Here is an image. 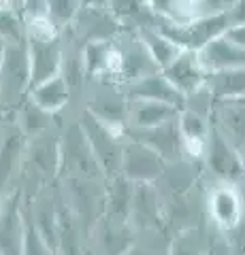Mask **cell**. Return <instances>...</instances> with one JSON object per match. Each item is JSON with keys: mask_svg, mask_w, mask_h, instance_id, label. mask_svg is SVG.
<instances>
[{"mask_svg": "<svg viewBox=\"0 0 245 255\" xmlns=\"http://www.w3.org/2000/svg\"><path fill=\"white\" fill-rule=\"evenodd\" d=\"M28 100H32L38 109H43L45 113L56 117L66 115L73 109V96H70L66 81L60 75L49 79V81L34 85L28 94Z\"/></svg>", "mask_w": 245, "mask_h": 255, "instance_id": "cb8c5ba5", "label": "cell"}, {"mask_svg": "<svg viewBox=\"0 0 245 255\" xmlns=\"http://www.w3.org/2000/svg\"><path fill=\"white\" fill-rule=\"evenodd\" d=\"M139 36H141V41H143L147 53L152 55L156 68L160 70V73H162L164 68H169L171 64L175 62L177 55L181 53L179 47L175 43H171L169 38L164 36L160 30H156V28H152V30H141Z\"/></svg>", "mask_w": 245, "mask_h": 255, "instance_id": "1f68e13d", "label": "cell"}, {"mask_svg": "<svg viewBox=\"0 0 245 255\" xmlns=\"http://www.w3.org/2000/svg\"><path fill=\"white\" fill-rule=\"evenodd\" d=\"M228 17H231V28L245 26V0H233V6L228 9Z\"/></svg>", "mask_w": 245, "mask_h": 255, "instance_id": "d590c367", "label": "cell"}, {"mask_svg": "<svg viewBox=\"0 0 245 255\" xmlns=\"http://www.w3.org/2000/svg\"><path fill=\"white\" fill-rule=\"evenodd\" d=\"M58 189L62 202L75 217L79 230L83 236L96 226L105 215V191L107 179H92V177H60Z\"/></svg>", "mask_w": 245, "mask_h": 255, "instance_id": "7a4b0ae2", "label": "cell"}, {"mask_svg": "<svg viewBox=\"0 0 245 255\" xmlns=\"http://www.w3.org/2000/svg\"><path fill=\"white\" fill-rule=\"evenodd\" d=\"M203 181H205L203 162L186 157L181 162L167 164V168H164L162 177L158 179L156 187L160 189L162 198H175V196L188 194L194 187H199Z\"/></svg>", "mask_w": 245, "mask_h": 255, "instance_id": "ffe728a7", "label": "cell"}, {"mask_svg": "<svg viewBox=\"0 0 245 255\" xmlns=\"http://www.w3.org/2000/svg\"><path fill=\"white\" fill-rule=\"evenodd\" d=\"M126 138H132V140L141 142V145H145L147 149H152L164 164H173V162H181V159H186L184 136H181L177 119H173V122H169V124L158 126V128H154V130L126 132Z\"/></svg>", "mask_w": 245, "mask_h": 255, "instance_id": "2e32d148", "label": "cell"}, {"mask_svg": "<svg viewBox=\"0 0 245 255\" xmlns=\"http://www.w3.org/2000/svg\"><path fill=\"white\" fill-rule=\"evenodd\" d=\"M211 128L226 142L245 151V100H216L211 109Z\"/></svg>", "mask_w": 245, "mask_h": 255, "instance_id": "ac0fdd59", "label": "cell"}, {"mask_svg": "<svg viewBox=\"0 0 245 255\" xmlns=\"http://www.w3.org/2000/svg\"><path fill=\"white\" fill-rule=\"evenodd\" d=\"M23 223H26V247H23V255H58L41 241V236L34 232V228L26 219H23Z\"/></svg>", "mask_w": 245, "mask_h": 255, "instance_id": "836d02e7", "label": "cell"}, {"mask_svg": "<svg viewBox=\"0 0 245 255\" xmlns=\"http://www.w3.org/2000/svg\"><path fill=\"white\" fill-rule=\"evenodd\" d=\"M60 177H92L107 179L88 145L75 111H68L60 132Z\"/></svg>", "mask_w": 245, "mask_h": 255, "instance_id": "5b68a950", "label": "cell"}, {"mask_svg": "<svg viewBox=\"0 0 245 255\" xmlns=\"http://www.w3.org/2000/svg\"><path fill=\"white\" fill-rule=\"evenodd\" d=\"M13 122L17 124L21 134L28 140H32L36 136H41L47 130H51L53 126H58L62 122V117L45 113L43 109H38L32 100H26L23 105L13 113Z\"/></svg>", "mask_w": 245, "mask_h": 255, "instance_id": "83f0119b", "label": "cell"}, {"mask_svg": "<svg viewBox=\"0 0 245 255\" xmlns=\"http://www.w3.org/2000/svg\"><path fill=\"white\" fill-rule=\"evenodd\" d=\"M128 96L126 87L117 83H88L81 100V109L98 119V122L117 134L128 130Z\"/></svg>", "mask_w": 245, "mask_h": 255, "instance_id": "8992f818", "label": "cell"}, {"mask_svg": "<svg viewBox=\"0 0 245 255\" xmlns=\"http://www.w3.org/2000/svg\"><path fill=\"white\" fill-rule=\"evenodd\" d=\"M64 122V115H62ZM62 122L47 130L41 136L28 140L23 166L17 183V191L23 202L32 200L38 194L51 189L60 181V132Z\"/></svg>", "mask_w": 245, "mask_h": 255, "instance_id": "6da1fadb", "label": "cell"}, {"mask_svg": "<svg viewBox=\"0 0 245 255\" xmlns=\"http://www.w3.org/2000/svg\"><path fill=\"white\" fill-rule=\"evenodd\" d=\"M124 32L109 2H81L79 13L64 36L75 41L79 47L94 43H113Z\"/></svg>", "mask_w": 245, "mask_h": 255, "instance_id": "52a82bcc", "label": "cell"}, {"mask_svg": "<svg viewBox=\"0 0 245 255\" xmlns=\"http://www.w3.org/2000/svg\"><path fill=\"white\" fill-rule=\"evenodd\" d=\"M137 241V234L130 223H117L102 217L85 236V253L88 255H126Z\"/></svg>", "mask_w": 245, "mask_h": 255, "instance_id": "9a60e30c", "label": "cell"}, {"mask_svg": "<svg viewBox=\"0 0 245 255\" xmlns=\"http://www.w3.org/2000/svg\"><path fill=\"white\" fill-rule=\"evenodd\" d=\"M4 51H6V43L0 38V64H2V58H4Z\"/></svg>", "mask_w": 245, "mask_h": 255, "instance_id": "74e56055", "label": "cell"}, {"mask_svg": "<svg viewBox=\"0 0 245 255\" xmlns=\"http://www.w3.org/2000/svg\"><path fill=\"white\" fill-rule=\"evenodd\" d=\"M162 75L184 100L188 96L201 92L207 85V79H209L207 70L201 64L199 53L194 51H181L175 58V62L169 68L162 70Z\"/></svg>", "mask_w": 245, "mask_h": 255, "instance_id": "e0dca14e", "label": "cell"}, {"mask_svg": "<svg viewBox=\"0 0 245 255\" xmlns=\"http://www.w3.org/2000/svg\"><path fill=\"white\" fill-rule=\"evenodd\" d=\"M199 58L203 68L207 70V75L245 68V49L235 45L233 41H228L226 36H220L213 43H209L203 51H199Z\"/></svg>", "mask_w": 245, "mask_h": 255, "instance_id": "7402d4cb", "label": "cell"}, {"mask_svg": "<svg viewBox=\"0 0 245 255\" xmlns=\"http://www.w3.org/2000/svg\"><path fill=\"white\" fill-rule=\"evenodd\" d=\"M26 47L30 58V73H32V87L60 75L62 36L53 41H26Z\"/></svg>", "mask_w": 245, "mask_h": 255, "instance_id": "44dd1931", "label": "cell"}, {"mask_svg": "<svg viewBox=\"0 0 245 255\" xmlns=\"http://www.w3.org/2000/svg\"><path fill=\"white\" fill-rule=\"evenodd\" d=\"M245 215V183H213L205 185V219L216 234H228Z\"/></svg>", "mask_w": 245, "mask_h": 255, "instance_id": "277c9868", "label": "cell"}, {"mask_svg": "<svg viewBox=\"0 0 245 255\" xmlns=\"http://www.w3.org/2000/svg\"><path fill=\"white\" fill-rule=\"evenodd\" d=\"M132 194L134 183L126 177L107 179V191H105V219H111L117 223H130V209H132Z\"/></svg>", "mask_w": 245, "mask_h": 255, "instance_id": "484cf974", "label": "cell"}, {"mask_svg": "<svg viewBox=\"0 0 245 255\" xmlns=\"http://www.w3.org/2000/svg\"><path fill=\"white\" fill-rule=\"evenodd\" d=\"M32 90V73L26 43L6 45L2 64H0V115L13 117Z\"/></svg>", "mask_w": 245, "mask_h": 255, "instance_id": "3957f363", "label": "cell"}, {"mask_svg": "<svg viewBox=\"0 0 245 255\" xmlns=\"http://www.w3.org/2000/svg\"><path fill=\"white\" fill-rule=\"evenodd\" d=\"M207 90L213 100H245V68L209 75Z\"/></svg>", "mask_w": 245, "mask_h": 255, "instance_id": "4dcf8cb0", "label": "cell"}, {"mask_svg": "<svg viewBox=\"0 0 245 255\" xmlns=\"http://www.w3.org/2000/svg\"><path fill=\"white\" fill-rule=\"evenodd\" d=\"M117 21L122 23L124 30L141 32L152 30L160 26L158 15L152 11L149 2H139V0H120V2H109Z\"/></svg>", "mask_w": 245, "mask_h": 255, "instance_id": "4316f807", "label": "cell"}, {"mask_svg": "<svg viewBox=\"0 0 245 255\" xmlns=\"http://www.w3.org/2000/svg\"><path fill=\"white\" fill-rule=\"evenodd\" d=\"M213 241V230L209 226L188 230L171 238L167 255H209Z\"/></svg>", "mask_w": 245, "mask_h": 255, "instance_id": "f1b7e54d", "label": "cell"}, {"mask_svg": "<svg viewBox=\"0 0 245 255\" xmlns=\"http://www.w3.org/2000/svg\"><path fill=\"white\" fill-rule=\"evenodd\" d=\"M26 247V223L21 213L19 191L6 196L0 211V255H23Z\"/></svg>", "mask_w": 245, "mask_h": 255, "instance_id": "d6986e66", "label": "cell"}, {"mask_svg": "<svg viewBox=\"0 0 245 255\" xmlns=\"http://www.w3.org/2000/svg\"><path fill=\"white\" fill-rule=\"evenodd\" d=\"M28 138L21 134L13 117H0V198L17 191Z\"/></svg>", "mask_w": 245, "mask_h": 255, "instance_id": "30bf717a", "label": "cell"}, {"mask_svg": "<svg viewBox=\"0 0 245 255\" xmlns=\"http://www.w3.org/2000/svg\"><path fill=\"white\" fill-rule=\"evenodd\" d=\"M0 38L6 45L26 43V21H23L21 2L0 0Z\"/></svg>", "mask_w": 245, "mask_h": 255, "instance_id": "f546056e", "label": "cell"}, {"mask_svg": "<svg viewBox=\"0 0 245 255\" xmlns=\"http://www.w3.org/2000/svg\"><path fill=\"white\" fill-rule=\"evenodd\" d=\"M2 204H4V200H2V198H0V211H2Z\"/></svg>", "mask_w": 245, "mask_h": 255, "instance_id": "f35d334b", "label": "cell"}, {"mask_svg": "<svg viewBox=\"0 0 245 255\" xmlns=\"http://www.w3.org/2000/svg\"><path fill=\"white\" fill-rule=\"evenodd\" d=\"M205 177L213 183H241L243 159L231 142H226L216 130H211L207 147L203 153Z\"/></svg>", "mask_w": 245, "mask_h": 255, "instance_id": "7c38bea8", "label": "cell"}, {"mask_svg": "<svg viewBox=\"0 0 245 255\" xmlns=\"http://www.w3.org/2000/svg\"><path fill=\"white\" fill-rule=\"evenodd\" d=\"M222 238L226 241L228 249H231L233 255H245V215L239 221V226L235 230H231L228 234H222Z\"/></svg>", "mask_w": 245, "mask_h": 255, "instance_id": "e575fe53", "label": "cell"}, {"mask_svg": "<svg viewBox=\"0 0 245 255\" xmlns=\"http://www.w3.org/2000/svg\"><path fill=\"white\" fill-rule=\"evenodd\" d=\"M211 243H213V241H211ZM209 255H213V249H211V251H209Z\"/></svg>", "mask_w": 245, "mask_h": 255, "instance_id": "ab89813d", "label": "cell"}, {"mask_svg": "<svg viewBox=\"0 0 245 255\" xmlns=\"http://www.w3.org/2000/svg\"><path fill=\"white\" fill-rule=\"evenodd\" d=\"M126 96H128V100H154V102H164V105H171L177 109L184 107V98L173 90V85L164 79L162 73L143 77L141 81L128 85L126 87Z\"/></svg>", "mask_w": 245, "mask_h": 255, "instance_id": "d4e9b609", "label": "cell"}, {"mask_svg": "<svg viewBox=\"0 0 245 255\" xmlns=\"http://www.w3.org/2000/svg\"><path fill=\"white\" fill-rule=\"evenodd\" d=\"M75 117H77L79 126H81L85 138H88V145L92 149L94 157H96L102 174H105L107 179L117 177V174H120V166H122V149H124L126 136L105 128L98 119H94L88 111H83V109H77Z\"/></svg>", "mask_w": 245, "mask_h": 255, "instance_id": "ba28073f", "label": "cell"}, {"mask_svg": "<svg viewBox=\"0 0 245 255\" xmlns=\"http://www.w3.org/2000/svg\"><path fill=\"white\" fill-rule=\"evenodd\" d=\"M167 164L158 157L152 149H147L145 145L126 138L124 149H122V166H120V174L126 177L134 185H141V183H149V185H156L158 179L162 177Z\"/></svg>", "mask_w": 245, "mask_h": 255, "instance_id": "5bb4252c", "label": "cell"}, {"mask_svg": "<svg viewBox=\"0 0 245 255\" xmlns=\"http://www.w3.org/2000/svg\"><path fill=\"white\" fill-rule=\"evenodd\" d=\"M156 30H160L171 43H175L181 51H203L209 43L216 38L224 36L231 30V17L226 13L209 15V17H201L194 21H188L184 26H169V23H160Z\"/></svg>", "mask_w": 245, "mask_h": 255, "instance_id": "9c48e42d", "label": "cell"}, {"mask_svg": "<svg viewBox=\"0 0 245 255\" xmlns=\"http://www.w3.org/2000/svg\"><path fill=\"white\" fill-rule=\"evenodd\" d=\"M0 117H2V115H0Z\"/></svg>", "mask_w": 245, "mask_h": 255, "instance_id": "60d3db41", "label": "cell"}, {"mask_svg": "<svg viewBox=\"0 0 245 255\" xmlns=\"http://www.w3.org/2000/svg\"><path fill=\"white\" fill-rule=\"evenodd\" d=\"M115 55H117V83L122 87H128L132 83L141 81L143 77L156 75L160 70L156 68L152 55L147 53L143 41H141L139 32L124 30L120 36L113 41Z\"/></svg>", "mask_w": 245, "mask_h": 255, "instance_id": "8fae6325", "label": "cell"}, {"mask_svg": "<svg viewBox=\"0 0 245 255\" xmlns=\"http://www.w3.org/2000/svg\"><path fill=\"white\" fill-rule=\"evenodd\" d=\"M130 228L137 236L158 232L164 234V200L156 185H149V183L134 185Z\"/></svg>", "mask_w": 245, "mask_h": 255, "instance_id": "4fadbf2b", "label": "cell"}, {"mask_svg": "<svg viewBox=\"0 0 245 255\" xmlns=\"http://www.w3.org/2000/svg\"><path fill=\"white\" fill-rule=\"evenodd\" d=\"M79 6H81L79 0H49L47 2V17H49V21L56 26L60 34H64L73 26Z\"/></svg>", "mask_w": 245, "mask_h": 255, "instance_id": "d6a6232c", "label": "cell"}, {"mask_svg": "<svg viewBox=\"0 0 245 255\" xmlns=\"http://www.w3.org/2000/svg\"><path fill=\"white\" fill-rule=\"evenodd\" d=\"M228 41H233L235 45H239V47H243L245 49V26H235V28H231L224 34Z\"/></svg>", "mask_w": 245, "mask_h": 255, "instance_id": "8d00e7d4", "label": "cell"}, {"mask_svg": "<svg viewBox=\"0 0 245 255\" xmlns=\"http://www.w3.org/2000/svg\"><path fill=\"white\" fill-rule=\"evenodd\" d=\"M177 107L164 105L154 100H130L128 105V130L126 132H145L154 128L169 124L179 115Z\"/></svg>", "mask_w": 245, "mask_h": 255, "instance_id": "603a6c76", "label": "cell"}]
</instances>
